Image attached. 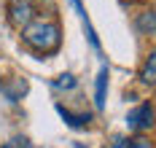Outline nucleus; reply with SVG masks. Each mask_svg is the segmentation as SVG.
I'll return each mask as SVG.
<instances>
[{"label":"nucleus","instance_id":"4","mask_svg":"<svg viewBox=\"0 0 156 148\" xmlns=\"http://www.w3.org/2000/svg\"><path fill=\"white\" fill-rule=\"evenodd\" d=\"M140 81L145 83V86H156V49L148 51V57H145V62H143Z\"/></svg>","mask_w":156,"mask_h":148},{"label":"nucleus","instance_id":"2","mask_svg":"<svg viewBox=\"0 0 156 148\" xmlns=\"http://www.w3.org/2000/svg\"><path fill=\"white\" fill-rule=\"evenodd\" d=\"M156 124V108L151 102H140L137 108H132L126 113V127L129 132H148Z\"/></svg>","mask_w":156,"mask_h":148},{"label":"nucleus","instance_id":"3","mask_svg":"<svg viewBox=\"0 0 156 148\" xmlns=\"http://www.w3.org/2000/svg\"><path fill=\"white\" fill-rule=\"evenodd\" d=\"M8 19H11V24L14 27H27L32 19H35V5H32V0H11L8 3Z\"/></svg>","mask_w":156,"mask_h":148},{"label":"nucleus","instance_id":"6","mask_svg":"<svg viewBox=\"0 0 156 148\" xmlns=\"http://www.w3.org/2000/svg\"><path fill=\"white\" fill-rule=\"evenodd\" d=\"M135 27L143 35H156V11H143L137 16V22H135Z\"/></svg>","mask_w":156,"mask_h":148},{"label":"nucleus","instance_id":"5","mask_svg":"<svg viewBox=\"0 0 156 148\" xmlns=\"http://www.w3.org/2000/svg\"><path fill=\"white\" fill-rule=\"evenodd\" d=\"M105 94H108V65H102L100 73H97V86H94V102H97V108H105Z\"/></svg>","mask_w":156,"mask_h":148},{"label":"nucleus","instance_id":"10","mask_svg":"<svg viewBox=\"0 0 156 148\" xmlns=\"http://www.w3.org/2000/svg\"><path fill=\"white\" fill-rule=\"evenodd\" d=\"M5 148H30V146H27V137H14L11 143H5Z\"/></svg>","mask_w":156,"mask_h":148},{"label":"nucleus","instance_id":"1","mask_svg":"<svg viewBox=\"0 0 156 148\" xmlns=\"http://www.w3.org/2000/svg\"><path fill=\"white\" fill-rule=\"evenodd\" d=\"M22 41H24L30 49L41 51V54H51V51L59 49V43H62V30H59L57 22L32 19L30 24L22 30Z\"/></svg>","mask_w":156,"mask_h":148},{"label":"nucleus","instance_id":"11","mask_svg":"<svg viewBox=\"0 0 156 148\" xmlns=\"http://www.w3.org/2000/svg\"><path fill=\"white\" fill-rule=\"evenodd\" d=\"M124 3H137V0H124Z\"/></svg>","mask_w":156,"mask_h":148},{"label":"nucleus","instance_id":"7","mask_svg":"<svg viewBox=\"0 0 156 148\" xmlns=\"http://www.w3.org/2000/svg\"><path fill=\"white\" fill-rule=\"evenodd\" d=\"M57 111H59V116H62L70 127H86V124L92 121L89 113H73V111H67V108H62V105H57Z\"/></svg>","mask_w":156,"mask_h":148},{"label":"nucleus","instance_id":"8","mask_svg":"<svg viewBox=\"0 0 156 148\" xmlns=\"http://www.w3.org/2000/svg\"><path fill=\"white\" fill-rule=\"evenodd\" d=\"M54 86H57V89H73V86H76V78H73L70 73H65V76H59V78L54 81Z\"/></svg>","mask_w":156,"mask_h":148},{"label":"nucleus","instance_id":"9","mask_svg":"<svg viewBox=\"0 0 156 148\" xmlns=\"http://www.w3.org/2000/svg\"><path fill=\"white\" fill-rule=\"evenodd\" d=\"M124 148H154L151 146V140H145V137H135V140H129V146Z\"/></svg>","mask_w":156,"mask_h":148}]
</instances>
